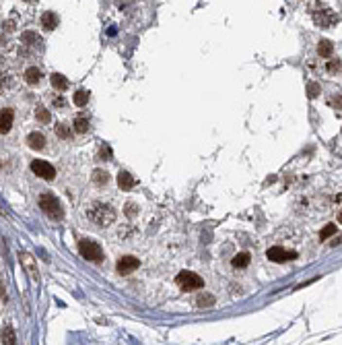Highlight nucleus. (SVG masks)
I'll return each mask as SVG.
<instances>
[{
	"label": "nucleus",
	"instance_id": "1",
	"mask_svg": "<svg viewBox=\"0 0 342 345\" xmlns=\"http://www.w3.org/2000/svg\"><path fill=\"white\" fill-rule=\"evenodd\" d=\"M87 217H89V221L95 223V226L108 228L116 221V211H113L109 205H105L101 201H95L87 207Z\"/></svg>",
	"mask_w": 342,
	"mask_h": 345
},
{
	"label": "nucleus",
	"instance_id": "2",
	"mask_svg": "<svg viewBox=\"0 0 342 345\" xmlns=\"http://www.w3.org/2000/svg\"><path fill=\"white\" fill-rule=\"evenodd\" d=\"M39 207H41V211L48 215L50 219H62L64 217V211H62V205H60V201L54 196V194H41L39 196Z\"/></svg>",
	"mask_w": 342,
	"mask_h": 345
},
{
	"label": "nucleus",
	"instance_id": "3",
	"mask_svg": "<svg viewBox=\"0 0 342 345\" xmlns=\"http://www.w3.org/2000/svg\"><path fill=\"white\" fill-rule=\"evenodd\" d=\"M311 15H313V21H315V25L318 27H322V29H328V27H334V25L340 21L338 19V15L332 11V8H328V6H315L313 11H311Z\"/></svg>",
	"mask_w": 342,
	"mask_h": 345
},
{
	"label": "nucleus",
	"instance_id": "4",
	"mask_svg": "<svg viewBox=\"0 0 342 345\" xmlns=\"http://www.w3.org/2000/svg\"><path fill=\"white\" fill-rule=\"evenodd\" d=\"M78 250H81L83 258H87V261H93V263L103 261V250L97 242H93V240H81V242H78Z\"/></svg>",
	"mask_w": 342,
	"mask_h": 345
},
{
	"label": "nucleus",
	"instance_id": "5",
	"mask_svg": "<svg viewBox=\"0 0 342 345\" xmlns=\"http://www.w3.org/2000/svg\"><path fill=\"white\" fill-rule=\"evenodd\" d=\"M175 283L183 289V291H192V289H200V288H204V281L200 275L196 273H192V271H181L178 275V279H175Z\"/></svg>",
	"mask_w": 342,
	"mask_h": 345
},
{
	"label": "nucleus",
	"instance_id": "6",
	"mask_svg": "<svg viewBox=\"0 0 342 345\" xmlns=\"http://www.w3.org/2000/svg\"><path fill=\"white\" fill-rule=\"evenodd\" d=\"M31 170H33L39 178H43V180H54V178H56V170H54V166H52V163H48V161L35 159V161H31Z\"/></svg>",
	"mask_w": 342,
	"mask_h": 345
},
{
	"label": "nucleus",
	"instance_id": "7",
	"mask_svg": "<svg viewBox=\"0 0 342 345\" xmlns=\"http://www.w3.org/2000/svg\"><path fill=\"white\" fill-rule=\"evenodd\" d=\"M266 256L274 263H285V261H293V258H297V252H293V250H285L280 246H272V248H268Z\"/></svg>",
	"mask_w": 342,
	"mask_h": 345
},
{
	"label": "nucleus",
	"instance_id": "8",
	"mask_svg": "<svg viewBox=\"0 0 342 345\" xmlns=\"http://www.w3.org/2000/svg\"><path fill=\"white\" fill-rule=\"evenodd\" d=\"M134 269H138V258H134V256H122L120 261H118V271L122 275L132 273Z\"/></svg>",
	"mask_w": 342,
	"mask_h": 345
},
{
	"label": "nucleus",
	"instance_id": "9",
	"mask_svg": "<svg viewBox=\"0 0 342 345\" xmlns=\"http://www.w3.org/2000/svg\"><path fill=\"white\" fill-rule=\"evenodd\" d=\"M13 120H15V114H13V110H0V134H6L8 131H11V126H13Z\"/></svg>",
	"mask_w": 342,
	"mask_h": 345
},
{
	"label": "nucleus",
	"instance_id": "10",
	"mask_svg": "<svg viewBox=\"0 0 342 345\" xmlns=\"http://www.w3.org/2000/svg\"><path fill=\"white\" fill-rule=\"evenodd\" d=\"M19 258H21V265L25 267V269H27V273L31 275L33 279H37L39 273H37V267H35V258H33L31 254H27V252H21Z\"/></svg>",
	"mask_w": 342,
	"mask_h": 345
},
{
	"label": "nucleus",
	"instance_id": "11",
	"mask_svg": "<svg viewBox=\"0 0 342 345\" xmlns=\"http://www.w3.org/2000/svg\"><path fill=\"white\" fill-rule=\"evenodd\" d=\"M27 143H29V147H31V149L39 151V149L46 147V136H43L41 133H31V134L27 136Z\"/></svg>",
	"mask_w": 342,
	"mask_h": 345
},
{
	"label": "nucleus",
	"instance_id": "12",
	"mask_svg": "<svg viewBox=\"0 0 342 345\" xmlns=\"http://www.w3.org/2000/svg\"><path fill=\"white\" fill-rule=\"evenodd\" d=\"M41 25H43V29H48V31L56 29V27H58V17H56V13H52V11L43 13V15H41Z\"/></svg>",
	"mask_w": 342,
	"mask_h": 345
},
{
	"label": "nucleus",
	"instance_id": "13",
	"mask_svg": "<svg viewBox=\"0 0 342 345\" xmlns=\"http://www.w3.org/2000/svg\"><path fill=\"white\" fill-rule=\"evenodd\" d=\"M118 184H120V188H124V191H130V188L136 186V180H134V176H130L128 172H120V174H118Z\"/></svg>",
	"mask_w": 342,
	"mask_h": 345
},
{
	"label": "nucleus",
	"instance_id": "14",
	"mask_svg": "<svg viewBox=\"0 0 342 345\" xmlns=\"http://www.w3.org/2000/svg\"><path fill=\"white\" fill-rule=\"evenodd\" d=\"M50 81H52V87L58 89V91H64V89H68V79H66L64 75L54 73V75L50 77Z\"/></svg>",
	"mask_w": 342,
	"mask_h": 345
},
{
	"label": "nucleus",
	"instance_id": "15",
	"mask_svg": "<svg viewBox=\"0 0 342 345\" xmlns=\"http://www.w3.org/2000/svg\"><path fill=\"white\" fill-rule=\"evenodd\" d=\"M41 71L39 68H35V66H31V68H27V71H25V81H27L29 85H37L39 81H41Z\"/></svg>",
	"mask_w": 342,
	"mask_h": 345
},
{
	"label": "nucleus",
	"instance_id": "16",
	"mask_svg": "<svg viewBox=\"0 0 342 345\" xmlns=\"http://www.w3.org/2000/svg\"><path fill=\"white\" fill-rule=\"evenodd\" d=\"M332 52H334V46H332L328 39H322V41H320V46H318V54H320L322 58H330V56H332Z\"/></svg>",
	"mask_w": 342,
	"mask_h": 345
},
{
	"label": "nucleus",
	"instance_id": "17",
	"mask_svg": "<svg viewBox=\"0 0 342 345\" xmlns=\"http://www.w3.org/2000/svg\"><path fill=\"white\" fill-rule=\"evenodd\" d=\"M74 103H76L78 108L87 106V103H89V91H87V89H78L74 93Z\"/></svg>",
	"mask_w": 342,
	"mask_h": 345
},
{
	"label": "nucleus",
	"instance_id": "18",
	"mask_svg": "<svg viewBox=\"0 0 342 345\" xmlns=\"http://www.w3.org/2000/svg\"><path fill=\"white\" fill-rule=\"evenodd\" d=\"M248 265H250V254L248 252H239L233 258V267H237V269H245Z\"/></svg>",
	"mask_w": 342,
	"mask_h": 345
},
{
	"label": "nucleus",
	"instance_id": "19",
	"mask_svg": "<svg viewBox=\"0 0 342 345\" xmlns=\"http://www.w3.org/2000/svg\"><path fill=\"white\" fill-rule=\"evenodd\" d=\"M93 180H95V184L105 186L109 182V174H108V172H103V170H95L93 172Z\"/></svg>",
	"mask_w": 342,
	"mask_h": 345
},
{
	"label": "nucleus",
	"instance_id": "20",
	"mask_svg": "<svg viewBox=\"0 0 342 345\" xmlns=\"http://www.w3.org/2000/svg\"><path fill=\"white\" fill-rule=\"evenodd\" d=\"M2 343H6V345H13V343H17V337H15V331H13V326H4L2 329Z\"/></svg>",
	"mask_w": 342,
	"mask_h": 345
},
{
	"label": "nucleus",
	"instance_id": "21",
	"mask_svg": "<svg viewBox=\"0 0 342 345\" xmlns=\"http://www.w3.org/2000/svg\"><path fill=\"white\" fill-rule=\"evenodd\" d=\"M340 68H342V60H338V58H332V60L326 62V73H330V75L338 73Z\"/></svg>",
	"mask_w": 342,
	"mask_h": 345
},
{
	"label": "nucleus",
	"instance_id": "22",
	"mask_svg": "<svg viewBox=\"0 0 342 345\" xmlns=\"http://www.w3.org/2000/svg\"><path fill=\"white\" fill-rule=\"evenodd\" d=\"M74 131L76 133H87V131H89V120H87V118H76L74 120Z\"/></svg>",
	"mask_w": 342,
	"mask_h": 345
},
{
	"label": "nucleus",
	"instance_id": "23",
	"mask_svg": "<svg viewBox=\"0 0 342 345\" xmlns=\"http://www.w3.org/2000/svg\"><path fill=\"white\" fill-rule=\"evenodd\" d=\"M334 234H336V226H334V223H328V226L320 231V240H328L330 236H334Z\"/></svg>",
	"mask_w": 342,
	"mask_h": 345
},
{
	"label": "nucleus",
	"instance_id": "24",
	"mask_svg": "<svg viewBox=\"0 0 342 345\" xmlns=\"http://www.w3.org/2000/svg\"><path fill=\"white\" fill-rule=\"evenodd\" d=\"M35 116H37V120H39V122H43V124H48V122H50V112H48V110H43V108H37Z\"/></svg>",
	"mask_w": 342,
	"mask_h": 345
},
{
	"label": "nucleus",
	"instance_id": "25",
	"mask_svg": "<svg viewBox=\"0 0 342 345\" xmlns=\"http://www.w3.org/2000/svg\"><path fill=\"white\" fill-rule=\"evenodd\" d=\"M320 91H322V89H320V85H318V83H309V85H307V96H309L311 99H313V97H318V96H320Z\"/></svg>",
	"mask_w": 342,
	"mask_h": 345
},
{
	"label": "nucleus",
	"instance_id": "26",
	"mask_svg": "<svg viewBox=\"0 0 342 345\" xmlns=\"http://www.w3.org/2000/svg\"><path fill=\"white\" fill-rule=\"evenodd\" d=\"M213 304H215L213 296H200L198 298V306H213Z\"/></svg>",
	"mask_w": 342,
	"mask_h": 345
},
{
	"label": "nucleus",
	"instance_id": "27",
	"mask_svg": "<svg viewBox=\"0 0 342 345\" xmlns=\"http://www.w3.org/2000/svg\"><path fill=\"white\" fill-rule=\"evenodd\" d=\"M56 133H58V136H62V139H68V136H70V131H68V126H64V124H58Z\"/></svg>",
	"mask_w": 342,
	"mask_h": 345
},
{
	"label": "nucleus",
	"instance_id": "28",
	"mask_svg": "<svg viewBox=\"0 0 342 345\" xmlns=\"http://www.w3.org/2000/svg\"><path fill=\"white\" fill-rule=\"evenodd\" d=\"M338 219H340V223H342V211H340V215H338Z\"/></svg>",
	"mask_w": 342,
	"mask_h": 345
},
{
	"label": "nucleus",
	"instance_id": "29",
	"mask_svg": "<svg viewBox=\"0 0 342 345\" xmlns=\"http://www.w3.org/2000/svg\"><path fill=\"white\" fill-rule=\"evenodd\" d=\"M27 2H33V0H27Z\"/></svg>",
	"mask_w": 342,
	"mask_h": 345
}]
</instances>
